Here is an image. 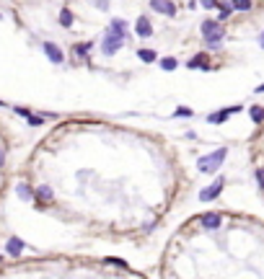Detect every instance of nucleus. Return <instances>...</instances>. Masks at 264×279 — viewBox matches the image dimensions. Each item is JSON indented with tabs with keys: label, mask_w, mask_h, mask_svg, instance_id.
I'll return each instance as SVG.
<instances>
[{
	"label": "nucleus",
	"mask_w": 264,
	"mask_h": 279,
	"mask_svg": "<svg viewBox=\"0 0 264 279\" xmlns=\"http://www.w3.org/2000/svg\"><path fill=\"white\" fill-rule=\"evenodd\" d=\"M256 93H264V83H261V86H256Z\"/></svg>",
	"instance_id": "c85d7f7f"
},
{
	"label": "nucleus",
	"mask_w": 264,
	"mask_h": 279,
	"mask_svg": "<svg viewBox=\"0 0 264 279\" xmlns=\"http://www.w3.org/2000/svg\"><path fill=\"white\" fill-rule=\"evenodd\" d=\"M137 57L143 60V62H155V57H158V54H155L153 50H140V52H137Z\"/></svg>",
	"instance_id": "aec40b11"
},
{
	"label": "nucleus",
	"mask_w": 264,
	"mask_h": 279,
	"mask_svg": "<svg viewBox=\"0 0 264 279\" xmlns=\"http://www.w3.org/2000/svg\"><path fill=\"white\" fill-rule=\"evenodd\" d=\"M228 155V148H220V150H212L210 155H202V158L197 160V168L202 170V174H212V170L220 168V163L225 160Z\"/></svg>",
	"instance_id": "f03ea898"
},
{
	"label": "nucleus",
	"mask_w": 264,
	"mask_h": 279,
	"mask_svg": "<svg viewBox=\"0 0 264 279\" xmlns=\"http://www.w3.org/2000/svg\"><path fill=\"white\" fill-rule=\"evenodd\" d=\"M202 225H205L207 230H217L223 225V217L217 212H205V214H202Z\"/></svg>",
	"instance_id": "9d476101"
},
{
	"label": "nucleus",
	"mask_w": 264,
	"mask_h": 279,
	"mask_svg": "<svg viewBox=\"0 0 264 279\" xmlns=\"http://www.w3.org/2000/svg\"><path fill=\"white\" fill-rule=\"evenodd\" d=\"M44 54L50 57V62H55V65H60V62L65 60V54H62V50L55 42H44Z\"/></svg>",
	"instance_id": "0eeeda50"
},
{
	"label": "nucleus",
	"mask_w": 264,
	"mask_h": 279,
	"mask_svg": "<svg viewBox=\"0 0 264 279\" xmlns=\"http://www.w3.org/2000/svg\"><path fill=\"white\" fill-rule=\"evenodd\" d=\"M109 31H114L117 36H122V39H127V24H124L122 18H114L112 24H109Z\"/></svg>",
	"instance_id": "f8f14e48"
},
{
	"label": "nucleus",
	"mask_w": 264,
	"mask_h": 279,
	"mask_svg": "<svg viewBox=\"0 0 264 279\" xmlns=\"http://www.w3.org/2000/svg\"><path fill=\"white\" fill-rule=\"evenodd\" d=\"M150 8L163 13V16H168V18H174V16H176V6L171 3V0H150Z\"/></svg>",
	"instance_id": "423d86ee"
},
{
	"label": "nucleus",
	"mask_w": 264,
	"mask_h": 279,
	"mask_svg": "<svg viewBox=\"0 0 264 279\" xmlns=\"http://www.w3.org/2000/svg\"><path fill=\"white\" fill-rule=\"evenodd\" d=\"M24 248H26V243L21 240V238H8V243H6V254L8 256H21L24 254Z\"/></svg>",
	"instance_id": "1a4fd4ad"
},
{
	"label": "nucleus",
	"mask_w": 264,
	"mask_h": 279,
	"mask_svg": "<svg viewBox=\"0 0 264 279\" xmlns=\"http://www.w3.org/2000/svg\"><path fill=\"white\" fill-rule=\"evenodd\" d=\"M230 13H233V6H223V3H220V21H225Z\"/></svg>",
	"instance_id": "4be33fe9"
},
{
	"label": "nucleus",
	"mask_w": 264,
	"mask_h": 279,
	"mask_svg": "<svg viewBox=\"0 0 264 279\" xmlns=\"http://www.w3.org/2000/svg\"><path fill=\"white\" fill-rule=\"evenodd\" d=\"M109 264H114V266H122V269H127V264H124L122 258H106Z\"/></svg>",
	"instance_id": "393cba45"
},
{
	"label": "nucleus",
	"mask_w": 264,
	"mask_h": 279,
	"mask_svg": "<svg viewBox=\"0 0 264 279\" xmlns=\"http://www.w3.org/2000/svg\"><path fill=\"white\" fill-rule=\"evenodd\" d=\"M256 181H259V186L264 189V168H256Z\"/></svg>",
	"instance_id": "a878e982"
},
{
	"label": "nucleus",
	"mask_w": 264,
	"mask_h": 279,
	"mask_svg": "<svg viewBox=\"0 0 264 279\" xmlns=\"http://www.w3.org/2000/svg\"><path fill=\"white\" fill-rule=\"evenodd\" d=\"M259 46H261V50H264V31H261V34H259Z\"/></svg>",
	"instance_id": "cd10ccee"
},
{
	"label": "nucleus",
	"mask_w": 264,
	"mask_h": 279,
	"mask_svg": "<svg viewBox=\"0 0 264 279\" xmlns=\"http://www.w3.org/2000/svg\"><path fill=\"white\" fill-rule=\"evenodd\" d=\"M91 46H93L91 42H86V44H75V46H73V54H75V57H83V60H86V54H88V50H91Z\"/></svg>",
	"instance_id": "dca6fc26"
},
{
	"label": "nucleus",
	"mask_w": 264,
	"mask_h": 279,
	"mask_svg": "<svg viewBox=\"0 0 264 279\" xmlns=\"http://www.w3.org/2000/svg\"><path fill=\"white\" fill-rule=\"evenodd\" d=\"M16 194H19V199H24V202H29L31 196H34V192H31L29 184H19V186H16Z\"/></svg>",
	"instance_id": "4468645a"
},
{
	"label": "nucleus",
	"mask_w": 264,
	"mask_h": 279,
	"mask_svg": "<svg viewBox=\"0 0 264 279\" xmlns=\"http://www.w3.org/2000/svg\"><path fill=\"white\" fill-rule=\"evenodd\" d=\"M60 24L65 26V28L73 26V13H70V8H62V10H60Z\"/></svg>",
	"instance_id": "2eb2a0df"
},
{
	"label": "nucleus",
	"mask_w": 264,
	"mask_h": 279,
	"mask_svg": "<svg viewBox=\"0 0 264 279\" xmlns=\"http://www.w3.org/2000/svg\"><path fill=\"white\" fill-rule=\"evenodd\" d=\"M176 65H179L176 57H163V60H161V68L168 70V72H171V70H176Z\"/></svg>",
	"instance_id": "a211bd4d"
},
{
	"label": "nucleus",
	"mask_w": 264,
	"mask_h": 279,
	"mask_svg": "<svg viewBox=\"0 0 264 279\" xmlns=\"http://www.w3.org/2000/svg\"><path fill=\"white\" fill-rule=\"evenodd\" d=\"M34 196H37L39 207H42V204H47V202H52V196H55V194H52V189H50L47 184H42L39 189H37V194H34Z\"/></svg>",
	"instance_id": "9b49d317"
},
{
	"label": "nucleus",
	"mask_w": 264,
	"mask_h": 279,
	"mask_svg": "<svg viewBox=\"0 0 264 279\" xmlns=\"http://www.w3.org/2000/svg\"><path fill=\"white\" fill-rule=\"evenodd\" d=\"M0 18H3V16H0Z\"/></svg>",
	"instance_id": "7c9ffc66"
},
{
	"label": "nucleus",
	"mask_w": 264,
	"mask_h": 279,
	"mask_svg": "<svg viewBox=\"0 0 264 279\" xmlns=\"http://www.w3.org/2000/svg\"><path fill=\"white\" fill-rule=\"evenodd\" d=\"M202 36H205V42L212 46H220V42L225 39V28H223V21H202Z\"/></svg>",
	"instance_id": "f257e3e1"
},
{
	"label": "nucleus",
	"mask_w": 264,
	"mask_h": 279,
	"mask_svg": "<svg viewBox=\"0 0 264 279\" xmlns=\"http://www.w3.org/2000/svg\"><path fill=\"white\" fill-rule=\"evenodd\" d=\"M233 10H248L251 8V0H230Z\"/></svg>",
	"instance_id": "6ab92c4d"
},
{
	"label": "nucleus",
	"mask_w": 264,
	"mask_h": 279,
	"mask_svg": "<svg viewBox=\"0 0 264 279\" xmlns=\"http://www.w3.org/2000/svg\"><path fill=\"white\" fill-rule=\"evenodd\" d=\"M186 68H192V70L202 68V70H205V68H207V57H205V54H194L189 62H186Z\"/></svg>",
	"instance_id": "ddd939ff"
},
{
	"label": "nucleus",
	"mask_w": 264,
	"mask_h": 279,
	"mask_svg": "<svg viewBox=\"0 0 264 279\" xmlns=\"http://www.w3.org/2000/svg\"><path fill=\"white\" fill-rule=\"evenodd\" d=\"M241 112V106H230V108H220V112H215V114H210L207 116V122L210 124H223V122H228L230 119V114H238Z\"/></svg>",
	"instance_id": "39448f33"
},
{
	"label": "nucleus",
	"mask_w": 264,
	"mask_h": 279,
	"mask_svg": "<svg viewBox=\"0 0 264 279\" xmlns=\"http://www.w3.org/2000/svg\"><path fill=\"white\" fill-rule=\"evenodd\" d=\"M223 186H225V178H215L207 189L199 192V202H212V199H217V194L223 192Z\"/></svg>",
	"instance_id": "20e7f679"
},
{
	"label": "nucleus",
	"mask_w": 264,
	"mask_h": 279,
	"mask_svg": "<svg viewBox=\"0 0 264 279\" xmlns=\"http://www.w3.org/2000/svg\"><path fill=\"white\" fill-rule=\"evenodd\" d=\"M135 31H137V36H143V39L153 36V24H150V18H145V16H140V18L135 21Z\"/></svg>",
	"instance_id": "6e6552de"
},
{
	"label": "nucleus",
	"mask_w": 264,
	"mask_h": 279,
	"mask_svg": "<svg viewBox=\"0 0 264 279\" xmlns=\"http://www.w3.org/2000/svg\"><path fill=\"white\" fill-rule=\"evenodd\" d=\"M3 166H6V150L0 148V168H3Z\"/></svg>",
	"instance_id": "bb28decb"
},
{
	"label": "nucleus",
	"mask_w": 264,
	"mask_h": 279,
	"mask_svg": "<svg viewBox=\"0 0 264 279\" xmlns=\"http://www.w3.org/2000/svg\"><path fill=\"white\" fill-rule=\"evenodd\" d=\"M26 122L31 124V127H42V124H44V116H39V114H29Z\"/></svg>",
	"instance_id": "412c9836"
},
{
	"label": "nucleus",
	"mask_w": 264,
	"mask_h": 279,
	"mask_svg": "<svg viewBox=\"0 0 264 279\" xmlns=\"http://www.w3.org/2000/svg\"><path fill=\"white\" fill-rule=\"evenodd\" d=\"M174 116H192V108H186V106H179L176 112H174Z\"/></svg>",
	"instance_id": "5701e85b"
},
{
	"label": "nucleus",
	"mask_w": 264,
	"mask_h": 279,
	"mask_svg": "<svg viewBox=\"0 0 264 279\" xmlns=\"http://www.w3.org/2000/svg\"><path fill=\"white\" fill-rule=\"evenodd\" d=\"M248 114H251V122H256V124L264 122V108L261 106H251V112H248Z\"/></svg>",
	"instance_id": "f3484780"
},
{
	"label": "nucleus",
	"mask_w": 264,
	"mask_h": 279,
	"mask_svg": "<svg viewBox=\"0 0 264 279\" xmlns=\"http://www.w3.org/2000/svg\"><path fill=\"white\" fill-rule=\"evenodd\" d=\"M202 8H220L217 0H202Z\"/></svg>",
	"instance_id": "b1692460"
},
{
	"label": "nucleus",
	"mask_w": 264,
	"mask_h": 279,
	"mask_svg": "<svg viewBox=\"0 0 264 279\" xmlns=\"http://www.w3.org/2000/svg\"><path fill=\"white\" fill-rule=\"evenodd\" d=\"M122 44H124L122 36H117L114 31H106L104 39H101V52H104V54H117V52L122 50Z\"/></svg>",
	"instance_id": "7ed1b4c3"
},
{
	"label": "nucleus",
	"mask_w": 264,
	"mask_h": 279,
	"mask_svg": "<svg viewBox=\"0 0 264 279\" xmlns=\"http://www.w3.org/2000/svg\"><path fill=\"white\" fill-rule=\"evenodd\" d=\"M0 106H6V101H0Z\"/></svg>",
	"instance_id": "c756f323"
}]
</instances>
